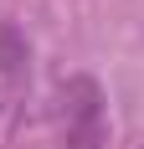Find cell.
<instances>
[{
  "instance_id": "1",
  "label": "cell",
  "mask_w": 144,
  "mask_h": 149,
  "mask_svg": "<svg viewBox=\"0 0 144 149\" xmlns=\"http://www.w3.org/2000/svg\"><path fill=\"white\" fill-rule=\"evenodd\" d=\"M57 118L67 149H103L108 139V113H103V93L93 77H67L57 98Z\"/></svg>"
}]
</instances>
